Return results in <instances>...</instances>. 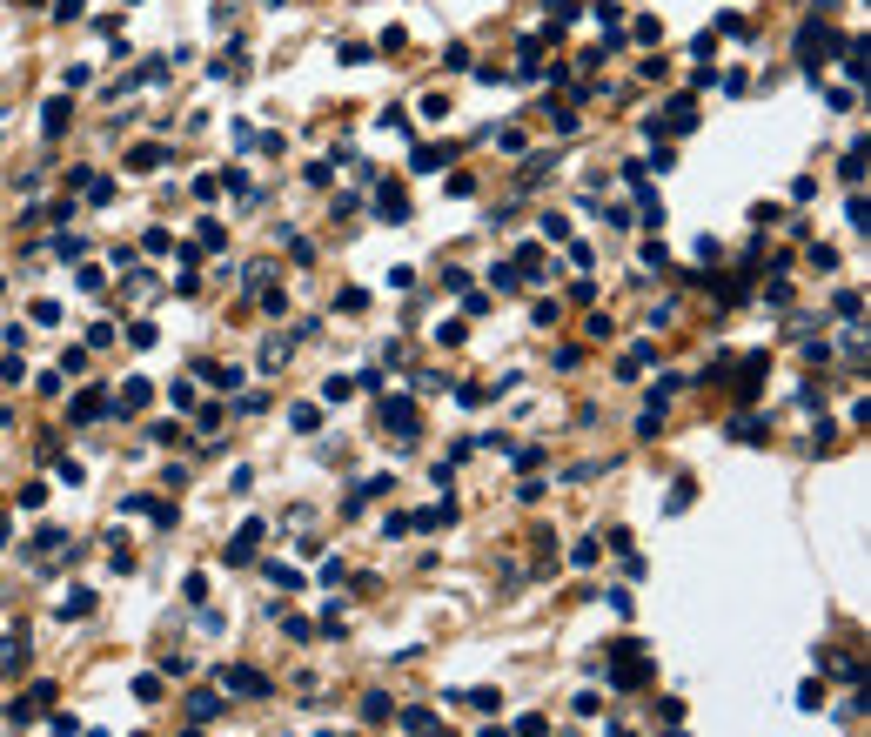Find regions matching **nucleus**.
Listing matches in <instances>:
<instances>
[{"mask_svg":"<svg viewBox=\"0 0 871 737\" xmlns=\"http://www.w3.org/2000/svg\"><path fill=\"white\" fill-rule=\"evenodd\" d=\"M791 47H798V67H804V74H818V67H825V54H838L845 41H838V27H831L825 14H811V21L791 34Z\"/></svg>","mask_w":871,"mask_h":737,"instance_id":"f257e3e1","label":"nucleus"},{"mask_svg":"<svg viewBox=\"0 0 871 737\" xmlns=\"http://www.w3.org/2000/svg\"><path fill=\"white\" fill-rule=\"evenodd\" d=\"M691 128H697V94H670L657 114H644L650 141H664V134H691Z\"/></svg>","mask_w":871,"mask_h":737,"instance_id":"f03ea898","label":"nucleus"},{"mask_svg":"<svg viewBox=\"0 0 871 737\" xmlns=\"http://www.w3.org/2000/svg\"><path fill=\"white\" fill-rule=\"evenodd\" d=\"M617 650H624V657H610V684H617V691H644L650 677H657L650 650L637 644V637H630V644H617Z\"/></svg>","mask_w":871,"mask_h":737,"instance_id":"7ed1b4c3","label":"nucleus"},{"mask_svg":"<svg viewBox=\"0 0 871 737\" xmlns=\"http://www.w3.org/2000/svg\"><path fill=\"white\" fill-rule=\"evenodd\" d=\"M369 215H376L382 228H402V222H416V201H409V188H402V181H376Z\"/></svg>","mask_w":871,"mask_h":737,"instance_id":"20e7f679","label":"nucleus"},{"mask_svg":"<svg viewBox=\"0 0 871 737\" xmlns=\"http://www.w3.org/2000/svg\"><path fill=\"white\" fill-rule=\"evenodd\" d=\"M376 423H382V429H396L402 443H416V429H423V423H416V409H409V402H402V396H382Z\"/></svg>","mask_w":871,"mask_h":737,"instance_id":"39448f33","label":"nucleus"},{"mask_svg":"<svg viewBox=\"0 0 871 737\" xmlns=\"http://www.w3.org/2000/svg\"><path fill=\"white\" fill-rule=\"evenodd\" d=\"M222 691H228V697H268L275 684H268L262 670H248V664H228V670H222Z\"/></svg>","mask_w":871,"mask_h":737,"instance_id":"423d86ee","label":"nucleus"},{"mask_svg":"<svg viewBox=\"0 0 871 737\" xmlns=\"http://www.w3.org/2000/svg\"><path fill=\"white\" fill-rule=\"evenodd\" d=\"M47 704H54V684H47V677H41L34 691H21V697H14V704H7V717H14V724H34V717H41Z\"/></svg>","mask_w":871,"mask_h":737,"instance_id":"0eeeda50","label":"nucleus"},{"mask_svg":"<svg viewBox=\"0 0 871 737\" xmlns=\"http://www.w3.org/2000/svg\"><path fill=\"white\" fill-rule=\"evenodd\" d=\"M67 128H74V101H67V94H54V101L41 108V134H47V141H61Z\"/></svg>","mask_w":871,"mask_h":737,"instance_id":"6e6552de","label":"nucleus"},{"mask_svg":"<svg viewBox=\"0 0 871 737\" xmlns=\"http://www.w3.org/2000/svg\"><path fill=\"white\" fill-rule=\"evenodd\" d=\"M255 543H262V523H242V530L228 536V550H222V563H235V570H242V563L255 557Z\"/></svg>","mask_w":871,"mask_h":737,"instance_id":"1a4fd4ad","label":"nucleus"},{"mask_svg":"<svg viewBox=\"0 0 871 737\" xmlns=\"http://www.w3.org/2000/svg\"><path fill=\"white\" fill-rule=\"evenodd\" d=\"M443 704H456V711H476V717H490V711H496V704H503V697H496V691H490V684H476V691H449V697H443Z\"/></svg>","mask_w":871,"mask_h":737,"instance_id":"9d476101","label":"nucleus"},{"mask_svg":"<svg viewBox=\"0 0 871 737\" xmlns=\"http://www.w3.org/2000/svg\"><path fill=\"white\" fill-rule=\"evenodd\" d=\"M67 416H74V423H94V416H108V389H81V396L67 402Z\"/></svg>","mask_w":871,"mask_h":737,"instance_id":"9b49d317","label":"nucleus"},{"mask_svg":"<svg viewBox=\"0 0 871 737\" xmlns=\"http://www.w3.org/2000/svg\"><path fill=\"white\" fill-rule=\"evenodd\" d=\"M88 610H94V590H88V583H74V590H67L61 603H54V617H61V624H74V617H88Z\"/></svg>","mask_w":871,"mask_h":737,"instance_id":"f8f14e48","label":"nucleus"},{"mask_svg":"<svg viewBox=\"0 0 871 737\" xmlns=\"http://www.w3.org/2000/svg\"><path fill=\"white\" fill-rule=\"evenodd\" d=\"M449 155H456L449 141H429V148H416V155H409V175H436V168H443Z\"/></svg>","mask_w":871,"mask_h":737,"instance_id":"ddd939ff","label":"nucleus"},{"mask_svg":"<svg viewBox=\"0 0 871 737\" xmlns=\"http://www.w3.org/2000/svg\"><path fill=\"white\" fill-rule=\"evenodd\" d=\"M161 161H168V148H161V141H141V148H128V175H155Z\"/></svg>","mask_w":871,"mask_h":737,"instance_id":"4468645a","label":"nucleus"},{"mask_svg":"<svg viewBox=\"0 0 871 737\" xmlns=\"http://www.w3.org/2000/svg\"><path fill=\"white\" fill-rule=\"evenodd\" d=\"M831 315H845L851 329H865V289H838L831 295Z\"/></svg>","mask_w":871,"mask_h":737,"instance_id":"2eb2a0df","label":"nucleus"},{"mask_svg":"<svg viewBox=\"0 0 871 737\" xmlns=\"http://www.w3.org/2000/svg\"><path fill=\"white\" fill-rule=\"evenodd\" d=\"M195 376H208V382H215V389H242V369H228V362H208V356H195Z\"/></svg>","mask_w":871,"mask_h":737,"instance_id":"dca6fc26","label":"nucleus"},{"mask_svg":"<svg viewBox=\"0 0 871 737\" xmlns=\"http://www.w3.org/2000/svg\"><path fill=\"white\" fill-rule=\"evenodd\" d=\"M222 711H228V697H222V691H195V697H188V717H195V724H215Z\"/></svg>","mask_w":871,"mask_h":737,"instance_id":"f3484780","label":"nucleus"},{"mask_svg":"<svg viewBox=\"0 0 871 737\" xmlns=\"http://www.w3.org/2000/svg\"><path fill=\"white\" fill-rule=\"evenodd\" d=\"M195 235H201V255H222V248H228V228L215 222V215H201V222H195Z\"/></svg>","mask_w":871,"mask_h":737,"instance_id":"a211bd4d","label":"nucleus"},{"mask_svg":"<svg viewBox=\"0 0 871 737\" xmlns=\"http://www.w3.org/2000/svg\"><path fill=\"white\" fill-rule=\"evenodd\" d=\"M289 429L295 436H315V429H322V409H315V402H289Z\"/></svg>","mask_w":871,"mask_h":737,"instance_id":"6ab92c4d","label":"nucleus"},{"mask_svg":"<svg viewBox=\"0 0 871 737\" xmlns=\"http://www.w3.org/2000/svg\"><path fill=\"white\" fill-rule=\"evenodd\" d=\"M335 61H342V67H369V61H376V41H342V47H335Z\"/></svg>","mask_w":871,"mask_h":737,"instance_id":"aec40b11","label":"nucleus"},{"mask_svg":"<svg viewBox=\"0 0 871 737\" xmlns=\"http://www.w3.org/2000/svg\"><path fill=\"white\" fill-rule=\"evenodd\" d=\"M838 181H845V188H858V181H865V148H858V141H851L845 161H838Z\"/></svg>","mask_w":871,"mask_h":737,"instance_id":"412c9836","label":"nucleus"},{"mask_svg":"<svg viewBox=\"0 0 871 737\" xmlns=\"http://www.w3.org/2000/svg\"><path fill=\"white\" fill-rule=\"evenodd\" d=\"M677 389H684V376H657V382H650V409L664 416L670 402H677Z\"/></svg>","mask_w":871,"mask_h":737,"instance_id":"4be33fe9","label":"nucleus"},{"mask_svg":"<svg viewBox=\"0 0 871 737\" xmlns=\"http://www.w3.org/2000/svg\"><path fill=\"white\" fill-rule=\"evenodd\" d=\"M724 436H731V443H764V416H731Z\"/></svg>","mask_w":871,"mask_h":737,"instance_id":"5701e85b","label":"nucleus"},{"mask_svg":"<svg viewBox=\"0 0 871 737\" xmlns=\"http://www.w3.org/2000/svg\"><path fill=\"white\" fill-rule=\"evenodd\" d=\"M469 67H476L469 41H449V47H443V74H469Z\"/></svg>","mask_w":871,"mask_h":737,"instance_id":"b1692460","label":"nucleus"},{"mask_svg":"<svg viewBox=\"0 0 871 737\" xmlns=\"http://www.w3.org/2000/svg\"><path fill=\"white\" fill-rule=\"evenodd\" d=\"M536 228H543V242H570V215H563V208L536 215Z\"/></svg>","mask_w":871,"mask_h":737,"instance_id":"393cba45","label":"nucleus"},{"mask_svg":"<svg viewBox=\"0 0 871 737\" xmlns=\"http://www.w3.org/2000/svg\"><path fill=\"white\" fill-rule=\"evenodd\" d=\"M691 503H697V483H691V476H677V483H670V496H664V510L677 516V510H691Z\"/></svg>","mask_w":871,"mask_h":737,"instance_id":"a878e982","label":"nucleus"},{"mask_svg":"<svg viewBox=\"0 0 871 737\" xmlns=\"http://www.w3.org/2000/svg\"><path fill=\"white\" fill-rule=\"evenodd\" d=\"M543 7H550V27H577V14H583V0H543Z\"/></svg>","mask_w":871,"mask_h":737,"instance_id":"bb28decb","label":"nucleus"},{"mask_svg":"<svg viewBox=\"0 0 871 737\" xmlns=\"http://www.w3.org/2000/svg\"><path fill=\"white\" fill-rule=\"evenodd\" d=\"M268 275H275V262H248V268H242V295H262Z\"/></svg>","mask_w":871,"mask_h":737,"instance_id":"cd10ccee","label":"nucleus"},{"mask_svg":"<svg viewBox=\"0 0 871 737\" xmlns=\"http://www.w3.org/2000/svg\"><path fill=\"white\" fill-rule=\"evenodd\" d=\"M590 14H597V27H603V34H624V7H617V0H597Z\"/></svg>","mask_w":871,"mask_h":737,"instance_id":"c85d7f7f","label":"nucleus"},{"mask_svg":"<svg viewBox=\"0 0 871 737\" xmlns=\"http://www.w3.org/2000/svg\"><path fill=\"white\" fill-rule=\"evenodd\" d=\"M74 289H81V295H101V289H108V275H101L94 262H81V268H74Z\"/></svg>","mask_w":871,"mask_h":737,"instance_id":"c756f323","label":"nucleus"},{"mask_svg":"<svg viewBox=\"0 0 871 737\" xmlns=\"http://www.w3.org/2000/svg\"><path fill=\"white\" fill-rule=\"evenodd\" d=\"M289 349H295V335H275V342H262V369H282V362H289Z\"/></svg>","mask_w":871,"mask_h":737,"instance_id":"7c9ffc66","label":"nucleus"},{"mask_svg":"<svg viewBox=\"0 0 871 737\" xmlns=\"http://www.w3.org/2000/svg\"><path fill=\"white\" fill-rule=\"evenodd\" d=\"M630 41H664V21H657V14H637V21H630Z\"/></svg>","mask_w":871,"mask_h":737,"instance_id":"2f4dec72","label":"nucleus"},{"mask_svg":"<svg viewBox=\"0 0 871 737\" xmlns=\"http://www.w3.org/2000/svg\"><path fill=\"white\" fill-rule=\"evenodd\" d=\"M255 309H262V315H282V309H289V289H282V282H268V289L255 295Z\"/></svg>","mask_w":871,"mask_h":737,"instance_id":"473e14b6","label":"nucleus"},{"mask_svg":"<svg viewBox=\"0 0 871 737\" xmlns=\"http://www.w3.org/2000/svg\"><path fill=\"white\" fill-rule=\"evenodd\" d=\"M47 503V483L41 476H34V483H21V490H14V510H41Z\"/></svg>","mask_w":871,"mask_h":737,"instance_id":"72a5a7b5","label":"nucleus"},{"mask_svg":"<svg viewBox=\"0 0 871 737\" xmlns=\"http://www.w3.org/2000/svg\"><path fill=\"white\" fill-rule=\"evenodd\" d=\"M389 717H396V711H389V697H382V691L362 697V724H389Z\"/></svg>","mask_w":871,"mask_h":737,"instance_id":"f704fd0d","label":"nucleus"},{"mask_svg":"<svg viewBox=\"0 0 871 737\" xmlns=\"http://www.w3.org/2000/svg\"><path fill=\"white\" fill-rule=\"evenodd\" d=\"M490 289H496V295H516V289H523V275H516L510 262H496V268H490Z\"/></svg>","mask_w":871,"mask_h":737,"instance_id":"c9c22d12","label":"nucleus"},{"mask_svg":"<svg viewBox=\"0 0 871 737\" xmlns=\"http://www.w3.org/2000/svg\"><path fill=\"white\" fill-rule=\"evenodd\" d=\"M161 697V670H141V677H134V704H155Z\"/></svg>","mask_w":871,"mask_h":737,"instance_id":"e433bc0d","label":"nucleus"},{"mask_svg":"<svg viewBox=\"0 0 871 737\" xmlns=\"http://www.w3.org/2000/svg\"><path fill=\"white\" fill-rule=\"evenodd\" d=\"M21 664H27V650L14 644V637H0V677H14Z\"/></svg>","mask_w":871,"mask_h":737,"instance_id":"4c0bfd02","label":"nucleus"},{"mask_svg":"<svg viewBox=\"0 0 871 737\" xmlns=\"http://www.w3.org/2000/svg\"><path fill=\"white\" fill-rule=\"evenodd\" d=\"M54 255H61V262H81V255H88V242L67 228V235H54Z\"/></svg>","mask_w":871,"mask_h":737,"instance_id":"58836bf2","label":"nucleus"},{"mask_svg":"<svg viewBox=\"0 0 871 737\" xmlns=\"http://www.w3.org/2000/svg\"><path fill=\"white\" fill-rule=\"evenodd\" d=\"M61 88H67V94L94 88V67H88V61H74V67H67V74H61Z\"/></svg>","mask_w":871,"mask_h":737,"instance_id":"ea45409f","label":"nucleus"},{"mask_svg":"<svg viewBox=\"0 0 871 737\" xmlns=\"http://www.w3.org/2000/svg\"><path fill=\"white\" fill-rule=\"evenodd\" d=\"M382 282H389V289H396V295H416V268H409V262H396V268H389V275H382Z\"/></svg>","mask_w":871,"mask_h":737,"instance_id":"a19ab883","label":"nucleus"},{"mask_svg":"<svg viewBox=\"0 0 871 737\" xmlns=\"http://www.w3.org/2000/svg\"><path fill=\"white\" fill-rule=\"evenodd\" d=\"M128 342H134V349H155V342H161V329L148 322V315H141V322H128Z\"/></svg>","mask_w":871,"mask_h":737,"instance_id":"79ce46f5","label":"nucleus"},{"mask_svg":"<svg viewBox=\"0 0 871 737\" xmlns=\"http://www.w3.org/2000/svg\"><path fill=\"white\" fill-rule=\"evenodd\" d=\"M463 322H469V315H449V322H436V342H443V349H456V342H463Z\"/></svg>","mask_w":871,"mask_h":737,"instance_id":"37998d69","label":"nucleus"},{"mask_svg":"<svg viewBox=\"0 0 871 737\" xmlns=\"http://www.w3.org/2000/svg\"><path fill=\"white\" fill-rule=\"evenodd\" d=\"M61 543H67V536H61V530H54V523H47V530H34V557H41V563H47V557H54V550H61Z\"/></svg>","mask_w":871,"mask_h":737,"instance_id":"c03bdc74","label":"nucleus"},{"mask_svg":"<svg viewBox=\"0 0 871 737\" xmlns=\"http://www.w3.org/2000/svg\"><path fill=\"white\" fill-rule=\"evenodd\" d=\"M356 396V376H329L322 382V402H349Z\"/></svg>","mask_w":871,"mask_h":737,"instance_id":"a18cd8bd","label":"nucleus"},{"mask_svg":"<svg viewBox=\"0 0 871 737\" xmlns=\"http://www.w3.org/2000/svg\"><path fill=\"white\" fill-rule=\"evenodd\" d=\"M838 449V423H818L811 429V456H831Z\"/></svg>","mask_w":871,"mask_h":737,"instance_id":"49530a36","label":"nucleus"},{"mask_svg":"<svg viewBox=\"0 0 871 737\" xmlns=\"http://www.w3.org/2000/svg\"><path fill=\"white\" fill-rule=\"evenodd\" d=\"M302 181H309V188H329V181H335V161H309V168H302Z\"/></svg>","mask_w":871,"mask_h":737,"instance_id":"de8ad7c7","label":"nucleus"},{"mask_svg":"<svg viewBox=\"0 0 871 737\" xmlns=\"http://www.w3.org/2000/svg\"><path fill=\"white\" fill-rule=\"evenodd\" d=\"M81 14H88V0H54V21H61V27H74Z\"/></svg>","mask_w":871,"mask_h":737,"instance_id":"09e8293b","label":"nucleus"},{"mask_svg":"<svg viewBox=\"0 0 871 737\" xmlns=\"http://www.w3.org/2000/svg\"><path fill=\"white\" fill-rule=\"evenodd\" d=\"M717 34H737V41H744V34H751V21H744V14H731V7H724V14H717Z\"/></svg>","mask_w":871,"mask_h":737,"instance_id":"8fccbe9b","label":"nucleus"},{"mask_svg":"<svg viewBox=\"0 0 871 737\" xmlns=\"http://www.w3.org/2000/svg\"><path fill=\"white\" fill-rule=\"evenodd\" d=\"M329 215H335V222H349V215H362V195H335V201H329Z\"/></svg>","mask_w":871,"mask_h":737,"instance_id":"3c124183","label":"nucleus"},{"mask_svg":"<svg viewBox=\"0 0 871 737\" xmlns=\"http://www.w3.org/2000/svg\"><path fill=\"white\" fill-rule=\"evenodd\" d=\"M845 222L858 228V235H865V195H858V188H851V195H845Z\"/></svg>","mask_w":871,"mask_h":737,"instance_id":"603ef678","label":"nucleus"},{"mask_svg":"<svg viewBox=\"0 0 871 737\" xmlns=\"http://www.w3.org/2000/svg\"><path fill=\"white\" fill-rule=\"evenodd\" d=\"M168 248H175V242H168V228H148V235H141V255H168Z\"/></svg>","mask_w":871,"mask_h":737,"instance_id":"864d4df0","label":"nucleus"},{"mask_svg":"<svg viewBox=\"0 0 871 737\" xmlns=\"http://www.w3.org/2000/svg\"><path fill=\"white\" fill-rule=\"evenodd\" d=\"M335 309H342V315H362V309H369V295H362V289H342V295H335Z\"/></svg>","mask_w":871,"mask_h":737,"instance_id":"5fc2aeb1","label":"nucleus"},{"mask_svg":"<svg viewBox=\"0 0 871 737\" xmlns=\"http://www.w3.org/2000/svg\"><path fill=\"white\" fill-rule=\"evenodd\" d=\"M570 711H577V717H597L603 697H597V691H577V697H570Z\"/></svg>","mask_w":871,"mask_h":737,"instance_id":"6e6d98bb","label":"nucleus"},{"mask_svg":"<svg viewBox=\"0 0 871 737\" xmlns=\"http://www.w3.org/2000/svg\"><path fill=\"white\" fill-rule=\"evenodd\" d=\"M825 101H831L838 114H851V108H858V88H825Z\"/></svg>","mask_w":871,"mask_h":737,"instance_id":"4d7b16f0","label":"nucleus"},{"mask_svg":"<svg viewBox=\"0 0 871 737\" xmlns=\"http://www.w3.org/2000/svg\"><path fill=\"white\" fill-rule=\"evenodd\" d=\"M644 168H650V175H670V168H677V155H670L664 141H657V155H650V161H644Z\"/></svg>","mask_w":871,"mask_h":737,"instance_id":"13d9d810","label":"nucleus"},{"mask_svg":"<svg viewBox=\"0 0 871 737\" xmlns=\"http://www.w3.org/2000/svg\"><path fill=\"white\" fill-rule=\"evenodd\" d=\"M811 268H838V248H831V242H811Z\"/></svg>","mask_w":871,"mask_h":737,"instance_id":"bf43d9fd","label":"nucleus"},{"mask_svg":"<svg viewBox=\"0 0 871 737\" xmlns=\"http://www.w3.org/2000/svg\"><path fill=\"white\" fill-rule=\"evenodd\" d=\"M7 536H14V523H7V516H0V550H7Z\"/></svg>","mask_w":871,"mask_h":737,"instance_id":"052dcab7","label":"nucleus"},{"mask_svg":"<svg viewBox=\"0 0 871 737\" xmlns=\"http://www.w3.org/2000/svg\"><path fill=\"white\" fill-rule=\"evenodd\" d=\"M14 7H27V14H34V7H47V0H14Z\"/></svg>","mask_w":871,"mask_h":737,"instance_id":"680f3d73","label":"nucleus"},{"mask_svg":"<svg viewBox=\"0 0 871 737\" xmlns=\"http://www.w3.org/2000/svg\"><path fill=\"white\" fill-rule=\"evenodd\" d=\"M610 737H630V731H624V724H610Z\"/></svg>","mask_w":871,"mask_h":737,"instance_id":"e2e57ef3","label":"nucleus"},{"mask_svg":"<svg viewBox=\"0 0 871 737\" xmlns=\"http://www.w3.org/2000/svg\"><path fill=\"white\" fill-rule=\"evenodd\" d=\"M0 295H7V275H0Z\"/></svg>","mask_w":871,"mask_h":737,"instance_id":"0e129e2a","label":"nucleus"},{"mask_svg":"<svg viewBox=\"0 0 871 737\" xmlns=\"http://www.w3.org/2000/svg\"><path fill=\"white\" fill-rule=\"evenodd\" d=\"M322 737H342V731H322Z\"/></svg>","mask_w":871,"mask_h":737,"instance_id":"69168bd1","label":"nucleus"},{"mask_svg":"<svg viewBox=\"0 0 871 737\" xmlns=\"http://www.w3.org/2000/svg\"><path fill=\"white\" fill-rule=\"evenodd\" d=\"M128 7H141V0H128Z\"/></svg>","mask_w":871,"mask_h":737,"instance_id":"338daca9","label":"nucleus"}]
</instances>
